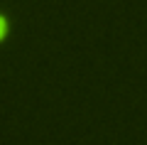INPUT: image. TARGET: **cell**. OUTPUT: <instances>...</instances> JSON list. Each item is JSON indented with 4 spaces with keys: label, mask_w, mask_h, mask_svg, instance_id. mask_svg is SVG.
I'll use <instances>...</instances> for the list:
<instances>
[{
    "label": "cell",
    "mask_w": 147,
    "mask_h": 145,
    "mask_svg": "<svg viewBox=\"0 0 147 145\" xmlns=\"http://www.w3.org/2000/svg\"><path fill=\"white\" fill-rule=\"evenodd\" d=\"M7 35H10V20L5 12H0V42H5Z\"/></svg>",
    "instance_id": "1"
}]
</instances>
